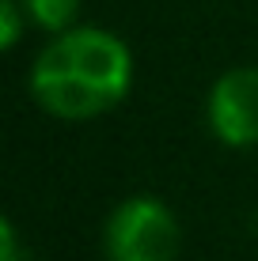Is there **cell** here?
<instances>
[{
	"label": "cell",
	"mask_w": 258,
	"mask_h": 261,
	"mask_svg": "<svg viewBox=\"0 0 258 261\" xmlns=\"http://www.w3.org/2000/svg\"><path fill=\"white\" fill-rule=\"evenodd\" d=\"M27 87L57 121L103 118L133 87V49L106 27H68L38 49Z\"/></svg>",
	"instance_id": "obj_1"
},
{
	"label": "cell",
	"mask_w": 258,
	"mask_h": 261,
	"mask_svg": "<svg viewBox=\"0 0 258 261\" xmlns=\"http://www.w3.org/2000/svg\"><path fill=\"white\" fill-rule=\"evenodd\" d=\"M103 254L106 261H179L182 223L167 201L152 193H133L106 216Z\"/></svg>",
	"instance_id": "obj_2"
},
{
	"label": "cell",
	"mask_w": 258,
	"mask_h": 261,
	"mask_svg": "<svg viewBox=\"0 0 258 261\" xmlns=\"http://www.w3.org/2000/svg\"><path fill=\"white\" fill-rule=\"evenodd\" d=\"M205 125L224 148H258V68L236 65L213 80Z\"/></svg>",
	"instance_id": "obj_3"
},
{
	"label": "cell",
	"mask_w": 258,
	"mask_h": 261,
	"mask_svg": "<svg viewBox=\"0 0 258 261\" xmlns=\"http://www.w3.org/2000/svg\"><path fill=\"white\" fill-rule=\"evenodd\" d=\"M23 12L31 15V23L46 34H61L68 27H76L80 0H19Z\"/></svg>",
	"instance_id": "obj_4"
},
{
	"label": "cell",
	"mask_w": 258,
	"mask_h": 261,
	"mask_svg": "<svg viewBox=\"0 0 258 261\" xmlns=\"http://www.w3.org/2000/svg\"><path fill=\"white\" fill-rule=\"evenodd\" d=\"M27 27H31V15L23 12L19 0H0V49L12 53L15 46H19Z\"/></svg>",
	"instance_id": "obj_5"
},
{
	"label": "cell",
	"mask_w": 258,
	"mask_h": 261,
	"mask_svg": "<svg viewBox=\"0 0 258 261\" xmlns=\"http://www.w3.org/2000/svg\"><path fill=\"white\" fill-rule=\"evenodd\" d=\"M0 261H31V250L19 242V231L12 220L0 223Z\"/></svg>",
	"instance_id": "obj_6"
}]
</instances>
